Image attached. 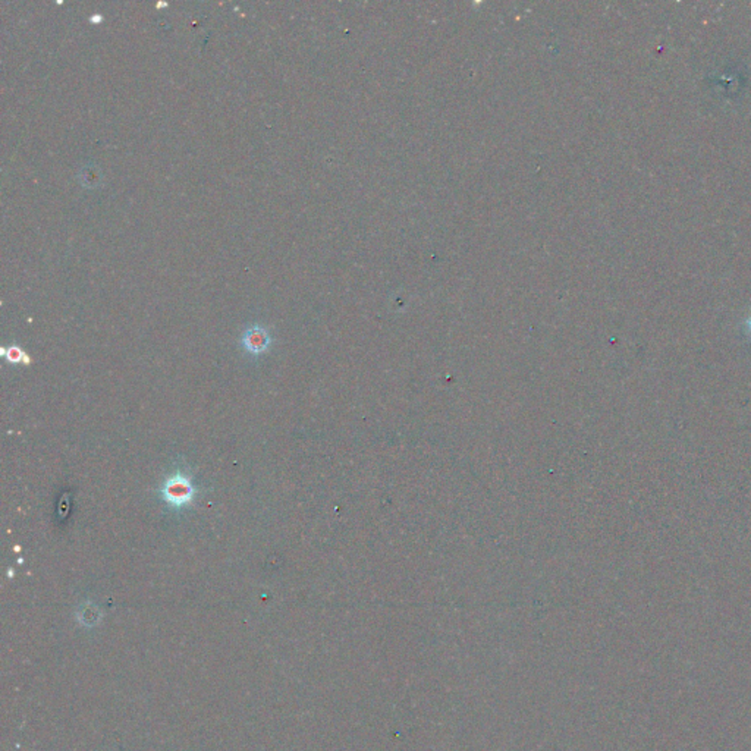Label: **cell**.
Wrapping results in <instances>:
<instances>
[{
	"mask_svg": "<svg viewBox=\"0 0 751 751\" xmlns=\"http://www.w3.org/2000/svg\"><path fill=\"white\" fill-rule=\"evenodd\" d=\"M157 491L161 499L173 511L190 508L199 496V489L192 483V479L180 470L166 477Z\"/></svg>",
	"mask_w": 751,
	"mask_h": 751,
	"instance_id": "1",
	"label": "cell"
},
{
	"mask_svg": "<svg viewBox=\"0 0 751 751\" xmlns=\"http://www.w3.org/2000/svg\"><path fill=\"white\" fill-rule=\"evenodd\" d=\"M273 339L270 332L262 325H252L243 332L241 345L251 355H262L270 349Z\"/></svg>",
	"mask_w": 751,
	"mask_h": 751,
	"instance_id": "2",
	"label": "cell"
},
{
	"mask_svg": "<svg viewBox=\"0 0 751 751\" xmlns=\"http://www.w3.org/2000/svg\"><path fill=\"white\" fill-rule=\"evenodd\" d=\"M78 180H80L81 185H84L86 188L91 190V188H95V187L100 185V182L103 180V175H102L100 169H98L95 165H87V166L81 168L80 175H78Z\"/></svg>",
	"mask_w": 751,
	"mask_h": 751,
	"instance_id": "3",
	"label": "cell"
},
{
	"mask_svg": "<svg viewBox=\"0 0 751 751\" xmlns=\"http://www.w3.org/2000/svg\"><path fill=\"white\" fill-rule=\"evenodd\" d=\"M0 352H2V355H4L5 360L8 363L24 364V366H30L31 364L30 355L21 347H18V345H11L8 349H2Z\"/></svg>",
	"mask_w": 751,
	"mask_h": 751,
	"instance_id": "4",
	"label": "cell"
},
{
	"mask_svg": "<svg viewBox=\"0 0 751 751\" xmlns=\"http://www.w3.org/2000/svg\"><path fill=\"white\" fill-rule=\"evenodd\" d=\"M90 21L94 23V24H100V23L103 21V15H100V13H94V15L90 16Z\"/></svg>",
	"mask_w": 751,
	"mask_h": 751,
	"instance_id": "5",
	"label": "cell"
},
{
	"mask_svg": "<svg viewBox=\"0 0 751 751\" xmlns=\"http://www.w3.org/2000/svg\"><path fill=\"white\" fill-rule=\"evenodd\" d=\"M745 326H747V329H748V332H750V333H751V315H750V318H748V319H747V322H745Z\"/></svg>",
	"mask_w": 751,
	"mask_h": 751,
	"instance_id": "6",
	"label": "cell"
},
{
	"mask_svg": "<svg viewBox=\"0 0 751 751\" xmlns=\"http://www.w3.org/2000/svg\"><path fill=\"white\" fill-rule=\"evenodd\" d=\"M161 6H168V4H163V2H161V4H157V8H161Z\"/></svg>",
	"mask_w": 751,
	"mask_h": 751,
	"instance_id": "7",
	"label": "cell"
}]
</instances>
